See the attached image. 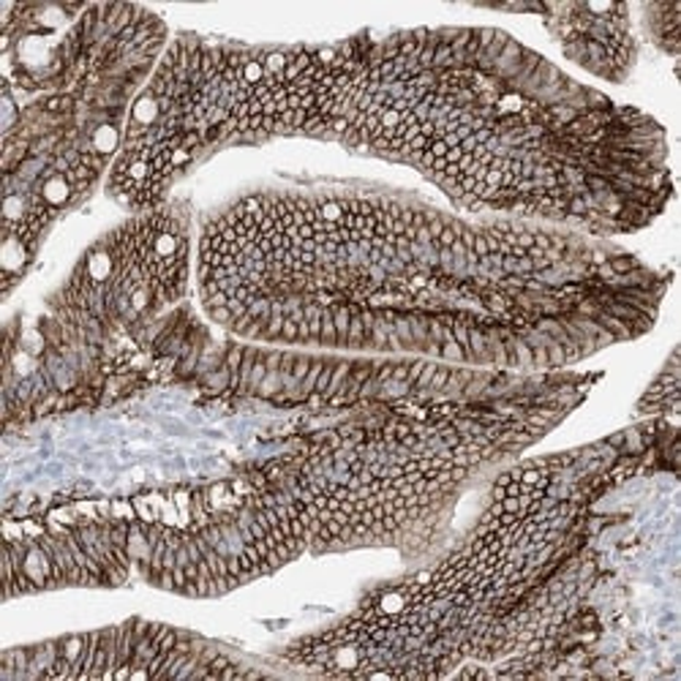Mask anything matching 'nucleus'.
Wrapping results in <instances>:
<instances>
[{"instance_id":"f257e3e1","label":"nucleus","mask_w":681,"mask_h":681,"mask_svg":"<svg viewBox=\"0 0 681 681\" xmlns=\"http://www.w3.org/2000/svg\"><path fill=\"white\" fill-rule=\"evenodd\" d=\"M172 80H186V69H175V71L159 69V71H155L153 82H150L148 91H145V93L155 96V102H159V99L164 96L166 85H170ZM159 113H161V109H159ZM128 150H131L134 155H139V159H142V161H148V164H150V161H161V164H166V161H170V155L175 153V150H170V148H164V145H159V137H155L153 126H150L148 131H145L142 137L137 139V142L128 145Z\"/></svg>"}]
</instances>
